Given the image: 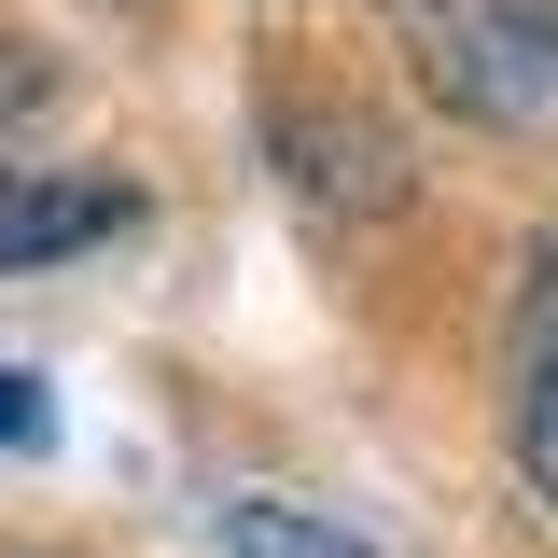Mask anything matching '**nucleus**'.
Here are the masks:
<instances>
[{
    "label": "nucleus",
    "instance_id": "nucleus-5",
    "mask_svg": "<svg viewBox=\"0 0 558 558\" xmlns=\"http://www.w3.org/2000/svg\"><path fill=\"white\" fill-rule=\"evenodd\" d=\"M43 433H57V405H43V377H14V363H0V447H43Z\"/></svg>",
    "mask_w": 558,
    "mask_h": 558
},
{
    "label": "nucleus",
    "instance_id": "nucleus-1",
    "mask_svg": "<svg viewBox=\"0 0 558 558\" xmlns=\"http://www.w3.org/2000/svg\"><path fill=\"white\" fill-rule=\"evenodd\" d=\"M418 84L502 140L558 126V0H405Z\"/></svg>",
    "mask_w": 558,
    "mask_h": 558
},
{
    "label": "nucleus",
    "instance_id": "nucleus-2",
    "mask_svg": "<svg viewBox=\"0 0 558 558\" xmlns=\"http://www.w3.org/2000/svg\"><path fill=\"white\" fill-rule=\"evenodd\" d=\"M126 182H98V168H0V279L14 266H70V252H98V238H126Z\"/></svg>",
    "mask_w": 558,
    "mask_h": 558
},
{
    "label": "nucleus",
    "instance_id": "nucleus-3",
    "mask_svg": "<svg viewBox=\"0 0 558 558\" xmlns=\"http://www.w3.org/2000/svg\"><path fill=\"white\" fill-rule=\"evenodd\" d=\"M517 461L558 502V252L531 266V322H517Z\"/></svg>",
    "mask_w": 558,
    "mask_h": 558
},
{
    "label": "nucleus",
    "instance_id": "nucleus-4",
    "mask_svg": "<svg viewBox=\"0 0 558 558\" xmlns=\"http://www.w3.org/2000/svg\"><path fill=\"white\" fill-rule=\"evenodd\" d=\"M223 558H377V531H349L336 502H293V488H238L223 502Z\"/></svg>",
    "mask_w": 558,
    "mask_h": 558
},
{
    "label": "nucleus",
    "instance_id": "nucleus-6",
    "mask_svg": "<svg viewBox=\"0 0 558 558\" xmlns=\"http://www.w3.org/2000/svg\"><path fill=\"white\" fill-rule=\"evenodd\" d=\"M28 98H43V70L14 57V43H0V112H28ZM0 168H14V154H0Z\"/></svg>",
    "mask_w": 558,
    "mask_h": 558
}]
</instances>
